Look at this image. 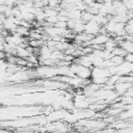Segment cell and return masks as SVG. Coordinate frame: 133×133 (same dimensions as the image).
<instances>
[{
    "mask_svg": "<svg viewBox=\"0 0 133 133\" xmlns=\"http://www.w3.org/2000/svg\"><path fill=\"white\" fill-rule=\"evenodd\" d=\"M84 22L81 20V19H78V20H75V26L73 28V32L74 33H80V32H83L84 31Z\"/></svg>",
    "mask_w": 133,
    "mask_h": 133,
    "instance_id": "9",
    "label": "cell"
},
{
    "mask_svg": "<svg viewBox=\"0 0 133 133\" xmlns=\"http://www.w3.org/2000/svg\"><path fill=\"white\" fill-rule=\"evenodd\" d=\"M117 1H122V0H117Z\"/></svg>",
    "mask_w": 133,
    "mask_h": 133,
    "instance_id": "28",
    "label": "cell"
},
{
    "mask_svg": "<svg viewBox=\"0 0 133 133\" xmlns=\"http://www.w3.org/2000/svg\"><path fill=\"white\" fill-rule=\"evenodd\" d=\"M29 63H31L33 66H35V65H38V56L37 55H35V54H30V55H28L26 58H25Z\"/></svg>",
    "mask_w": 133,
    "mask_h": 133,
    "instance_id": "13",
    "label": "cell"
},
{
    "mask_svg": "<svg viewBox=\"0 0 133 133\" xmlns=\"http://www.w3.org/2000/svg\"><path fill=\"white\" fill-rule=\"evenodd\" d=\"M69 20L68 16H62V15H57V21H63V22H66Z\"/></svg>",
    "mask_w": 133,
    "mask_h": 133,
    "instance_id": "24",
    "label": "cell"
},
{
    "mask_svg": "<svg viewBox=\"0 0 133 133\" xmlns=\"http://www.w3.org/2000/svg\"><path fill=\"white\" fill-rule=\"evenodd\" d=\"M29 28L27 27H24V26H21V25H18L15 32H17L19 35L23 36V37H28V34H29Z\"/></svg>",
    "mask_w": 133,
    "mask_h": 133,
    "instance_id": "11",
    "label": "cell"
},
{
    "mask_svg": "<svg viewBox=\"0 0 133 133\" xmlns=\"http://www.w3.org/2000/svg\"><path fill=\"white\" fill-rule=\"evenodd\" d=\"M110 61L114 64V65H118L124 61V57L118 56V55H112V57L110 58Z\"/></svg>",
    "mask_w": 133,
    "mask_h": 133,
    "instance_id": "16",
    "label": "cell"
},
{
    "mask_svg": "<svg viewBox=\"0 0 133 133\" xmlns=\"http://www.w3.org/2000/svg\"><path fill=\"white\" fill-rule=\"evenodd\" d=\"M129 87H132V82H122V81H117V82L114 83V85H113V90H114L118 96H122Z\"/></svg>",
    "mask_w": 133,
    "mask_h": 133,
    "instance_id": "4",
    "label": "cell"
},
{
    "mask_svg": "<svg viewBox=\"0 0 133 133\" xmlns=\"http://www.w3.org/2000/svg\"><path fill=\"white\" fill-rule=\"evenodd\" d=\"M4 18H5V16H4L3 14H1V12H0V24H2V22H3Z\"/></svg>",
    "mask_w": 133,
    "mask_h": 133,
    "instance_id": "27",
    "label": "cell"
},
{
    "mask_svg": "<svg viewBox=\"0 0 133 133\" xmlns=\"http://www.w3.org/2000/svg\"><path fill=\"white\" fill-rule=\"evenodd\" d=\"M100 28H101V26L98 25L92 20H90V21H88V22H86L84 24V32H86V33H88V34H90L92 36L98 34V33H100Z\"/></svg>",
    "mask_w": 133,
    "mask_h": 133,
    "instance_id": "2",
    "label": "cell"
},
{
    "mask_svg": "<svg viewBox=\"0 0 133 133\" xmlns=\"http://www.w3.org/2000/svg\"><path fill=\"white\" fill-rule=\"evenodd\" d=\"M124 29L127 34H133V20L129 19L127 22L124 24Z\"/></svg>",
    "mask_w": 133,
    "mask_h": 133,
    "instance_id": "12",
    "label": "cell"
},
{
    "mask_svg": "<svg viewBox=\"0 0 133 133\" xmlns=\"http://www.w3.org/2000/svg\"><path fill=\"white\" fill-rule=\"evenodd\" d=\"M92 14L91 12H89L88 10H83V11H81V20L84 22V23H86V22H88V21H90L91 19H92Z\"/></svg>",
    "mask_w": 133,
    "mask_h": 133,
    "instance_id": "14",
    "label": "cell"
},
{
    "mask_svg": "<svg viewBox=\"0 0 133 133\" xmlns=\"http://www.w3.org/2000/svg\"><path fill=\"white\" fill-rule=\"evenodd\" d=\"M133 72V62H128V61H123L121 64L117 65V75H128Z\"/></svg>",
    "mask_w": 133,
    "mask_h": 133,
    "instance_id": "3",
    "label": "cell"
},
{
    "mask_svg": "<svg viewBox=\"0 0 133 133\" xmlns=\"http://www.w3.org/2000/svg\"><path fill=\"white\" fill-rule=\"evenodd\" d=\"M47 2H48V6L53 7V8L59 5V1L58 0H47Z\"/></svg>",
    "mask_w": 133,
    "mask_h": 133,
    "instance_id": "19",
    "label": "cell"
},
{
    "mask_svg": "<svg viewBox=\"0 0 133 133\" xmlns=\"http://www.w3.org/2000/svg\"><path fill=\"white\" fill-rule=\"evenodd\" d=\"M133 117V108L132 109H126V110H122L118 115L116 116V118L118 119H123V121H127L129 118Z\"/></svg>",
    "mask_w": 133,
    "mask_h": 133,
    "instance_id": "8",
    "label": "cell"
},
{
    "mask_svg": "<svg viewBox=\"0 0 133 133\" xmlns=\"http://www.w3.org/2000/svg\"><path fill=\"white\" fill-rule=\"evenodd\" d=\"M122 96H126V97H133V88L132 87H129Z\"/></svg>",
    "mask_w": 133,
    "mask_h": 133,
    "instance_id": "23",
    "label": "cell"
},
{
    "mask_svg": "<svg viewBox=\"0 0 133 133\" xmlns=\"http://www.w3.org/2000/svg\"><path fill=\"white\" fill-rule=\"evenodd\" d=\"M112 51L110 50H106V49H103L102 51V58L103 59H110L112 57Z\"/></svg>",
    "mask_w": 133,
    "mask_h": 133,
    "instance_id": "17",
    "label": "cell"
},
{
    "mask_svg": "<svg viewBox=\"0 0 133 133\" xmlns=\"http://www.w3.org/2000/svg\"><path fill=\"white\" fill-rule=\"evenodd\" d=\"M74 26H75V20L69 19V20L66 21V28H68V29H70V30H73Z\"/></svg>",
    "mask_w": 133,
    "mask_h": 133,
    "instance_id": "20",
    "label": "cell"
},
{
    "mask_svg": "<svg viewBox=\"0 0 133 133\" xmlns=\"http://www.w3.org/2000/svg\"><path fill=\"white\" fill-rule=\"evenodd\" d=\"M45 21H46V22H48L49 24L53 25L54 23H56V22H57V16H53V17H47V18L45 19Z\"/></svg>",
    "mask_w": 133,
    "mask_h": 133,
    "instance_id": "18",
    "label": "cell"
},
{
    "mask_svg": "<svg viewBox=\"0 0 133 133\" xmlns=\"http://www.w3.org/2000/svg\"><path fill=\"white\" fill-rule=\"evenodd\" d=\"M68 18L72 19V20H78L81 19V10L77 9L76 7H72L70 9H68Z\"/></svg>",
    "mask_w": 133,
    "mask_h": 133,
    "instance_id": "7",
    "label": "cell"
},
{
    "mask_svg": "<svg viewBox=\"0 0 133 133\" xmlns=\"http://www.w3.org/2000/svg\"><path fill=\"white\" fill-rule=\"evenodd\" d=\"M126 53H127V52H126L122 47H119L118 45L112 50V54H113V55H118V56H122V57H124V56L126 55Z\"/></svg>",
    "mask_w": 133,
    "mask_h": 133,
    "instance_id": "15",
    "label": "cell"
},
{
    "mask_svg": "<svg viewBox=\"0 0 133 133\" xmlns=\"http://www.w3.org/2000/svg\"><path fill=\"white\" fill-rule=\"evenodd\" d=\"M5 56H6V53L3 50H0V59L1 58H5Z\"/></svg>",
    "mask_w": 133,
    "mask_h": 133,
    "instance_id": "26",
    "label": "cell"
},
{
    "mask_svg": "<svg viewBox=\"0 0 133 133\" xmlns=\"http://www.w3.org/2000/svg\"><path fill=\"white\" fill-rule=\"evenodd\" d=\"M7 7H8V6H7L6 4H1V5H0V12H1V14H4V11L7 9Z\"/></svg>",
    "mask_w": 133,
    "mask_h": 133,
    "instance_id": "25",
    "label": "cell"
},
{
    "mask_svg": "<svg viewBox=\"0 0 133 133\" xmlns=\"http://www.w3.org/2000/svg\"><path fill=\"white\" fill-rule=\"evenodd\" d=\"M90 74H91V69L80 65L78 72L76 73V76L81 78V79H89L90 78Z\"/></svg>",
    "mask_w": 133,
    "mask_h": 133,
    "instance_id": "5",
    "label": "cell"
},
{
    "mask_svg": "<svg viewBox=\"0 0 133 133\" xmlns=\"http://www.w3.org/2000/svg\"><path fill=\"white\" fill-rule=\"evenodd\" d=\"M124 60L128 62H133V53H126L124 56Z\"/></svg>",
    "mask_w": 133,
    "mask_h": 133,
    "instance_id": "21",
    "label": "cell"
},
{
    "mask_svg": "<svg viewBox=\"0 0 133 133\" xmlns=\"http://www.w3.org/2000/svg\"><path fill=\"white\" fill-rule=\"evenodd\" d=\"M119 47H122L127 53H133V44L132 41H128V39H123L117 44Z\"/></svg>",
    "mask_w": 133,
    "mask_h": 133,
    "instance_id": "6",
    "label": "cell"
},
{
    "mask_svg": "<svg viewBox=\"0 0 133 133\" xmlns=\"http://www.w3.org/2000/svg\"><path fill=\"white\" fill-rule=\"evenodd\" d=\"M117 46V43L114 41V38L113 37H109L104 44H103V49H106V50H110V51H112L115 47Z\"/></svg>",
    "mask_w": 133,
    "mask_h": 133,
    "instance_id": "10",
    "label": "cell"
},
{
    "mask_svg": "<svg viewBox=\"0 0 133 133\" xmlns=\"http://www.w3.org/2000/svg\"><path fill=\"white\" fill-rule=\"evenodd\" d=\"M110 76L109 72L105 68L92 66L91 74H90V81L97 84H105L107 78Z\"/></svg>",
    "mask_w": 133,
    "mask_h": 133,
    "instance_id": "1",
    "label": "cell"
},
{
    "mask_svg": "<svg viewBox=\"0 0 133 133\" xmlns=\"http://www.w3.org/2000/svg\"><path fill=\"white\" fill-rule=\"evenodd\" d=\"M19 2L20 0H5L4 4H6L7 6H14V5H17Z\"/></svg>",
    "mask_w": 133,
    "mask_h": 133,
    "instance_id": "22",
    "label": "cell"
}]
</instances>
